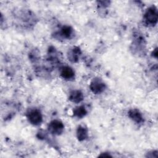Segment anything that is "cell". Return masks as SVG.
Returning <instances> with one entry per match:
<instances>
[{"label": "cell", "mask_w": 158, "mask_h": 158, "mask_svg": "<svg viewBox=\"0 0 158 158\" xmlns=\"http://www.w3.org/2000/svg\"><path fill=\"white\" fill-rule=\"evenodd\" d=\"M158 14L156 6H152L148 7L143 16L144 23L147 27H154L157 23Z\"/></svg>", "instance_id": "1"}, {"label": "cell", "mask_w": 158, "mask_h": 158, "mask_svg": "<svg viewBox=\"0 0 158 158\" xmlns=\"http://www.w3.org/2000/svg\"><path fill=\"white\" fill-rule=\"evenodd\" d=\"M27 118L29 123L31 125L37 126L43 122V115L41 111L36 108L30 109L27 112Z\"/></svg>", "instance_id": "2"}, {"label": "cell", "mask_w": 158, "mask_h": 158, "mask_svg": "<svg viewBox=\"0 0 158 158\" xmlns=\"http://www.w3.org/2000/svg\"><path fill=\"white\" fill-rule=\"evenodd\" d=\"M89 88L94 94H99L106 89V85L101 78L95 77L91 80L89 84Z\"/></svg>", "instance_id": "3"}, {"label": "cell", "mask_w": 158, "mask_h": 158, "mask_svg": "<svg viewBox=\"0 0 158 158\" xmlns=\"http://www.w3.org/2000/svg\"><path fill=\"white\" fill-rule=\"evenodd\" d=\"M48 130L52 135H60L64 130V125L60 120H53L49 123Z\"/></svg>", "instance_id": "4"}, {"label": "cell", "mask_w": 158, "mask_h": 158, "mask_svg": "<svg viewBox=\"0 0 158 158\" xmlns=\"http://www.w3.org/2000/svg\"><path fill=\"white\" fill-rule=\"evenodd\" d=\"M74 34L73 29L69 25L63 26L59 31L54 33V37L56 38L69 40L73 37Z\"/></svg>", "instance_id": "5"}, {"label": "cell", "mask_w": 158, "mask_h": 158, "mask_svg": "<svg viewBox=\"0 0 158 158\" xmlns=\"http://www.w3.org/2000/svg\"><path fill=\"white\" fill-rule=\"evenodd\" d=\"M132 45L133 46V49L134 51H138L139 50V51H141L143 49L144 50L146 46V41L142 34L138 32L134 35L133 43Z\"/></svg>", "instance_id": "6"}, {"label": "cell", "mask_w": 158, "mask_h": 158, "mask_svg": "<svg viewBox=\"0 0 158 158\" xmlns=\"http://www.w3.org/2000/svg\"><path fill=\"white\" fill-rule=\"evenodd\" d=\"M81 54V51L79 47L73 46L69 49L67 52V58L72 63H76L78 61L80 56Z\"/></svg>", "instance_id": "7"}, {"label": "cell", "mask_w": 158, "mask_h": 158, "mask_svg": "<svg viewBox=\"0 0 158 158\" xmlns=\"http://www.w3.org/2000/svg\"><path fill=\"white\" fill-rule=\"evenodd\" d=\"M60 75L65 80H72L75 78V71L69 66H63L60 69Z\"/></svg>", "instance_id": "8"}, {"label": "cell", "mask_w": 158, "mask_h": 158, "mask_svg": "<svg viewBox=\"0 0 158 158\" xmlns=\"http://www.w3.org/2000/svg\"><path fill=\"white\" fill-rule=\"evenodd\" d=\"M128 115L131 120L136 123L139 124L144 122V117L141 112L136 109H131L128 112Z\"/></svg>", "instance_id": "9"}, {"label": "cell", "mask_w": 158, "mask_h": 158, "mask_svg": "<svg viewBox=\"0 0 158 158\" xmlns=\"http://www.w3.org/2000/svg\"><path fill=\"white\" fill-rule=\"evenodd\" d=\"M84 99V96L83 93L78 89L72 90L70 92L69 99L74 103H80Z\"/></svg>", "instance_id": "10"}, {"label": "cell", "mask_w": 158, "mask_h": 158, "mask_svg": "<svg viewBox=\"0 0 158 158\" xmlns=\"http://www.w3.org/2000/svg\"><path fill=\"white\" fill-rule=\"evenodd\" d=\"M77 138L80 141L85 140L88 137V128L83 125H80L78 127L76 131Z\"/></svg>", "instance_id": "11"}, {"label": "cell", "mask_w": 158, "mask_h": 158, "mask_svg": "<svg viewBox=\"0 0 158 158\" xmlns=\"http://www.w3.org/2000/svg\"><path fill=\"white\" fill-rule=\"evenodd\" d=\"M73 114L75 117L78 118H81L87 114V110L84 106H77L73 109Z\"/></svg>", "instance_id": "12"}, {"label": "cell", "mask_w": 158, "mask_h": 158, "mask_svg": "<svg viewBox=\"0 0 158 158\" xmlns=\"http://www.w3.org/2000/svg\"><path fill=\"white\" fill-rule=\"evenodd\" d=\"M99 157H112V156H110L109 154H107L106 152H104V153H101V155L99 156Z\"/></svg>", "instance_id": "13"}, {"label": "cell", "mask_w": 158, "mask_h": 158, "mask_svg": "<svg viewBox=\"0 0 158 158\" xmlns=\"http://www.w3.org/2000/svg\"><path fill=\"white\" fill-rule=\"evenodd\" d=\"M152 54H153V57H154L155 58L157 59V48H155L154 50L153 51Z\"/></svg>", "instance_id": "14"}]
</instances>
